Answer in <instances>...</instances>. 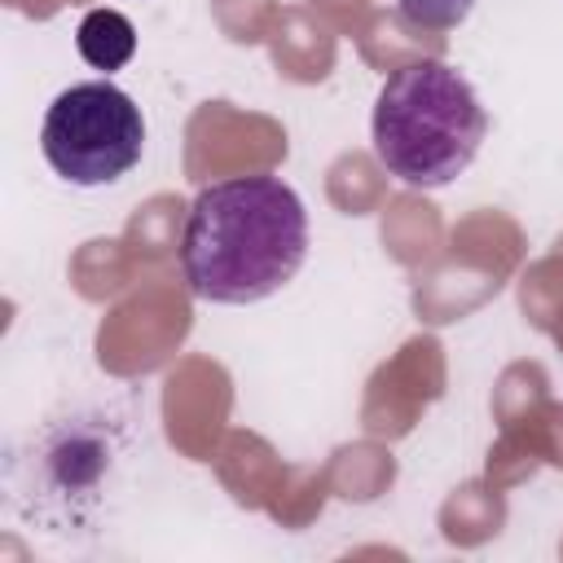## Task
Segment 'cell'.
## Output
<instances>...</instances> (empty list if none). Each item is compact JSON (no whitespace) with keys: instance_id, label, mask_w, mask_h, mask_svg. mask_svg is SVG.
<instances>
[{"instance_id":"6da1fadb","label":"cell","mask_w":563,"mask_h":563,"mask_svg":"<svg viewBox=\"0 0 563 563\" xmlns=\"http://www.w3.org/2000/svg\"><path fill=\"white\" fill-rule=\"evenodd\" d=\"M303 255L308 211L282 176H229L189 202L180 273L207 303H260L303 268Z\"/></svg>"},{"instance_id":"7a4b0ae2","label":"cell","mask_w":563,"mask_h":563,"mask_svg":"<svg viewBox=\"0 0 563 563\" xmlns=\"http://www.w3.org/2000/svg\"><path fill=\"white\" fill-rule=\"evenodd\" d=\"M369 136L387 176L409 189H440L475 163L488 136V110L462 70L422 57L383 79Z\"/></svg>"},{"instance_id":"3957f363","label":"cell","mask_w":563,"mask_h":563,"mask_svg":"<svg viewBox=\"0 0 563 563\" xmlns=\"http://www.w3.org/2000/svg\"><path fill=\"white\" fill-rule=\"evenodd\" d=\"M40 150L48 167L84 189L128 176L145 154V114L110 79L70 84L53 97L40 123Z\"/></svg>"},{"instance_id":"277c9868","label":"cell","mask_w":563,"mask_h":563,"mask_svg":"<svg viewBox=\"0 0 563 563\" xmlns=\"http://www.w3.org/2000/svg\"><path fill=\"white\" fill-rule=\"evenodd\" d=\"M75 48L92 70H123L136 53V26L119 9H92L75 31Z\"/></svg>"},{"instance_id":"5b68a950","label":"cell","mask_w":563,"mask_h":563,"mask_svg":"<svg viewBox=\"0 0 563 563\" xmlns=\"http://www.w3.org/2000/svg\"><path fill=\"white\" fill-rule=\"evenodd\" d=\"M400 18L409 26H427V31H449L457 22H466V13L475 9V0H396Z\"/></svg>"}]
</instances>
